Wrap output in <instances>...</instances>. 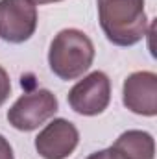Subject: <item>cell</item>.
I'll return each mask as SVG.
<instances>
[{"instance_id": "cell-1", "label": "cell", "mask_w": 157, "mask_h": 159, "mask_svg": "<svg viewBox=\"0 0 157 159\" xmlns=\"http://www.w3.org/2000/svg\"><path fill=\"white\" fill-rule=\"evenodd\" d=\"M98 20L109 43L133 46L148 34L144 0H96Z\"/></svg>"}, {"instance_id": "cell-2", "label": "cell", "mask_w": 157, "mask_h": 159, "mask_svg": "<svg viewBox=\"0 0 157 159\" xmlns=\"http://www.w3.org/2000/svg\"><path fill=\"white\" fill-rule=\"evenodd\" d=\"M94 54V44L85 32L78 28H65L50 43L48 65L59 80L70 81L81 78L91 69Z\"/></svg>"}, {"instance_id": "cell-3", "label": "cell", "mask_w": 157, "mask_h": 159, "mask_svg": "<svg viewBox=\"0 0 157 159\" xmlns=\"http://www.w3.org/2000/svg\"><path fill=\"white\" fill-rule=\"evenodd\" d=\"M57 98L48 89L26 93L7 109V122L19 131H34L57 113Z\"/></svg>"}, {"instance_id": "cell-4", "label": "cell", "mask_w": 157, "mask_h": 159, "mask_svg": "<svg viewBox=\"0 0 157 159\" xmlns=\"http://www.w3.org/2000/svg\"><path fill=\"white\" fill-rule=\"evenodd\" d=\"M69 106L83 117H96L109 107L111 102V80L105 72L94 70L69 91Z\"/></svg>"}, {"instance_id": "cell-5", "label": "cell", "mask_w": 157, "mask_h": 159, "mask_svg": "<svg viewBox=\"0 0 157 159\" xmlns=\"http://www.w3.org/2000/svg\"><path fill=\"white\" fill-rule=\"evenodd\" d=\"M37 30V6L30 0H0V37L20 44Z\"/></svg>"}, {"instance_id": "cell-6", "label": "cell", "mask_w": 157, "mask_h": 159, "mask_svg": "<svg viewBox=\"0 0 157 159\" xmlns=\"http://www.w3.org/2000/svg\"><path fill=\"white\" fill-rule=\"evenodd\" d=\"M79 131L67 119H54L35 137V150L43 159H67L78 146Z\"/></svg>"}, {"instance_id": "cell-7", "label": "cell", "mask_w": 157, "mask_h": 159, "mask_svg": "<svg viewBox=\"0 0 157 159\" xmlns=\"http://www.w3.org/2000/svg\"><path fill=\"white\" fill-rule=\"evenodd\" d=\"M122 104L135 115H157V74L152 70H137L124 80Z\"/></svg>"}, {"instance_id": "cell-8", "label": "cell", "mask_w": 157, "mask_h": 159, "mask_svg": "<svg viewBox=\"0 0 157 159\" xmlns=\"http://www.w3.org/2000/svg\"><path fill=\"white\" fill-rule=\"evenodd\" d=\"M113 148H117L126 159H155V141L142 129L124 131L113 143Z\"/></svg>"}, {"instance_id": "cell-9", "label": "cell", "mask_w": 157, "mask_h": 159, "mask_svg": "<svg viewBox=\"0 0 157 159\" xmlns=\"http://www.w3.org/2000/svg\"><path fill=\"white\" fill-rule=\"evenodd\" d=\"M11 93V81H9V74L6 72L4 67H0V107L6 104V100L9 98Z\"/></svg>"}, {"instance_id": "cell-10", "label": "cell", "mask_w": 157, "mask_h": 159, "mask_svg": "<svg viewBox=\"0 0 157 159\" xmlns=\"http://www.w3.org/2000/svg\"><path fill=\"white\" fill-rule=\"evenodd\" d=\"M85 159H126V157L118 152L117 148L109 146V148H104V150H98V152L91 154L89 157H85Z\"/></svg>"}, {"instance_id": "cell-11", "label": "cell", "mask_w": 157, "mask_h": 159, "mask_svg": "<svg viewBox=\"0 0 157 159\" xmlns=\"http://www.w3.org/2000/svg\"><path fill=\"white\" fill-rule=\"evenodd\" d=\"M0 159H15L13 148H11L9 141H7L4 135H0Z\"/></svg>"}, {"instance_id": "cell-12", "label": "cell", "mask_w": 157, "mask_h": 159, "mask_svg": "<svg viewBox=\"0 0 157 159\" xmlns=\"http://www.w3.org/2000/svg\"><path fill=\"white\" fill-rule=\"evenodd\" d=\"M30 2H34L37 6V4H54V2H61V0H30Z\"/></svg>"}]
</instances>
